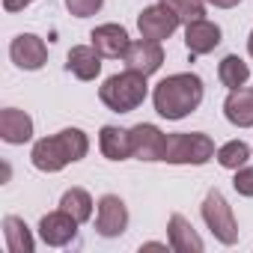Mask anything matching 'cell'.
Listing matches in <instances>:
<instances>
[{"mask_svg": "<svg viewBox=\"0 0 253 253\" xmlns=\"http://www.w3.org/2000/svg\"><path fill=\"white\" fill-rule=\"evenodd\" d=\"M3 238H6L9 253H33V235L21 217H15V214L3 217Z\"/></svg>", "mask_w": 253, "mask_h": 253, "instance_id": "d6986e66", "label": "cell"}, {"mask_svg": "<svg viewBox=\"0 0 253 253\" xmlns=\"http://www.w3.org/2000/svg\"><path fill=\"white\" fill-rule=\"evenodd\" d=\"M98 149L107 161H125V158H131V137L125 128L104 125L98 131Z\"/></svg>", "mask_w": 253, "mask_h": 253, "instance_id": "ac0fdd59", "label": "cell"}, {"mask_svg": "<svg viewBox=\"0 0 253 253\" xmlns=\"http://www.w3.org/2000/svg\"><path fill=\"white\" fill-rule=\"evenodd\" d=\"M203 220L220 244H235L238 241V223H235L232 206L226 203V197L217 188H211L203 200Z\"/></svg>", "mask_w": 253, "mask_h": 253, "instance_id": "5b68a950", "label": "cell"}, {"mask_svg": "<svg viewBox=\"0 0 253 253\" xmlns=\"http://www.w3.org/2000/svg\"><path fill=\"white\" fill-rule=\"evenodd\" d=\"M33 3V0H3V9L6 12H21V9H27Z\"/></svg>", "mask_w": 253, "mask_h": 253, "instance_id": "484cf974", "label": "cell"}, {"mask_svg": "<svg viewBox=\"0 0 253 253\" xmlns=\"http://www.w3.org/2000/svg\"><path fill=\"white\" fill-rule=\"evenodd\" d=\"M217 78H220V84H223L226 89H238V86H244V84L250 81V69H247V63H244L238 54H229V57H223L220 66H217Z\"/></svg>", "mask_w": 253, "mask_h": 253, "instance_id": "ffe728a7", "label": "cell"}, {"mask_svg": "<svg viewBox=\"0 0 253 253\" xmlns=\"http://www.w3.org/2000/svg\"><path fill=\"white\" fill-rule=\"evenodd\" d=\"M89 42L104 60L125 57V51H128V45H131V39H128V33H125L122 24H101V27H95L89 33Z\"/></svg>", "mask_w": 253, "mask_h": 253, "instance_id": "7c38bea8", "label": "cell"}, {"mask_svg": "<svg viewBox=\"0 0 253 253\" xmlns=\"http://www.w3.org/2000/svg\"><path fill=\"white\" fill-rule=\"evenodd\" d=\"M86 152H89L86 134L81 128H63L51 137L36 140V146L30 152V161L42 173H60L66 164H75V161L86 158Z\"/></svg>", "mask_w": 253, "mask_h": 253, "instance_id": "7a4b0ae2", "label": "cell"}, {"mask_svg": "<svg viewBox=\"0 0 253 253\" xmlns=\"http://www.w3.org/2000/svg\"><path fill=\"white\" fill-rule=\"evenodd\" d=\"M167 238H170V250H176V253H200L206 244H203V238L194 232V226H191V220H185L182 214H173L170 217V223H167Z\"/></svg>", "mask_w": 253, "mask_h": 253, "instance_id": "e0dca14e", "label": "cell"}, {"mask_svg": "<svg viewBox=\"0 0 253 253\" xmlns=\"http://www.w3.org/2000/svg\"><path fill=\"white\" fill-rule=\"evenodd\" d=\"M161 6H167L182 24L206 18V3H203V0H161Z\"/></svg>", "mask_w": 253, "mask_h": 253, "instance_id": "603a6c76", "label": "cell"}, {"mask_svg": "<svg viewBox=\"0 0 253 253\" xmlns=\"http://www.w3.org/2000/svg\"><path fill=\"white\" fill-rule=\"evenodd\" d=\"M60 209L69 211L78 223H86L92 217V197L84 191V188H69L60 200Z\"/></svg>", "mask_w": 253, "mask_h": 253, "instance_id": "44dd1931", "label": "cell"}, {"mask_svg": "<svg viewBox=\"0 0 253 253\" xmlns=\"http://www.w3.org/2000/svg\"><path fill=\"white\" fill-rule=\"evenodd\" d=\"M182 21L167 9V6H146L140 15H137V27H140V36L143 39H152V42H164L176 33Z\"/></svg>", "mask_w": 253, "mask_h": 253, "instance_id": "ba28073f", "label": "cell"}, {"mask_svg": "<svg viewBox=\"0 0 253 253\" xmlns=\"http://www.w3.org/2000/svg\"><path fill=\"white\" fill-rule=\"evenodd\" d=\"M250 161V146L244 140H229L217 149V164L226 167V170H238Z\"/></svg>", "mask_w": 253, "mask_h": 253, "instance_id": "7402d4cb", "label": "cell"}, {"mask_svg": "<svg viewBox=\"0 0 253 253\" xmlns=\"http://www.w3.org/2000/svg\"><path fill=\"white\" fill-rule=\"evenodd\" d=\"M0 137L9 146H21L33 137V119L18 110V107H3L0 110Z\"/></svg>", "mask_w": 253, "mask_h": 253, "instance_id": "5bb4252c", "label": "cell"}, {"mask_svg": "<svg viewBox=\"0 0 253 253\" xmlns=\"http://www.w3.org/2000/svg\"><path fill=\"white\" fill-rule=\"evenodd\" d=\"M78 226H81V223H78L69 211L57 209V211H48V214L39 220V235H42V241H45L48 247H66V244L75 241Z\"/></svg>", "mask_w": 253, "mask_h": 253, "instance_id": "9c48e42d", "label": "cell"}, {"mask_svg": "<svg viewBox=\"0 0 253 253\" xmlns=\"http://www.w3.org/2000/svg\"><path fill=\"white\" fill-rule=\"evenodd\" d=\"M214 158V140L209 134L200 131H179V134H167V152L164 161L167 164H206Z\"/></svg>", "mask_w": 253, "mask_h": 253, "instance_id": "277c9868", "label": "cell"}, {"mask_svg": "<svg viewBox=\"0 0 253 253\" xmlns=\"http://www.w3.org/2000/svg\"><path fill=\"white\" fill-rule=\"evenodd\" d=\"M9 57H12V63H15L18 69L36 72V69H42L45 60H48V45H45L36 33H21V36L12 39Z\"/></svg>", "mask_w": 253, "mask_h": 253, "instance_id": "30bf717a", "label": "cell"}, {"mask_svg": "<svg viewBox=\"0 0 253 253\" xmlns=\"http://www.w3.org/2000/svg\"><path fill=\"white\" fill-rule=\"evenodd\" d=\"M149 92V84H146V75L134 72V69H125L119 75H110L101 89H98V98L104 107H110L113 113H131L134 107L143 104Z\"/></svg>", "mask_w": 253, "mask_h": 253, "instance_id": "3957f363", "label": "cell"}, {"mask_svg": "<svg viewBox=\"0 0 253 253\" xmlns=\"http://www.w3.org/2000/svg\"><path fill=\"white\" fill-rule=\"evenodd\" d=\"M220 45V27L209 18H200V21H191L185 24V48L194 57H203V54H211L214 48Z\"/></svg>", "mask_w": 253, "mask_h": 253, "instance_id": "4fadbf2b", "label": "cell"}, {"mask_svg": "<svg viewBox=\"0 0 253 253\" xmlns=\"http://www.w3.org/2000/svg\"><path fill=\"white\" fill-rule=\"evenodd\" d=\"M203 81L194 72H179L164 78L155 92H152V104L158 110V116L164 119H185L188 113H194L203 104Z\"/></svg>", "mask_w": 253, "mask_h": 253, "instance_id": "6da1fadb", "label": "cell"}, {"mask_svg": "<svg viewBox=\"0 0 253 253\" xmlns=\"http://www.w3.org/2000/svg\"><path fill=\"white\" fill-rule=\"evenodd\" d=\"M66 69L78 81H95L101 72V54L92 45H75L66 57Z\"/></svg>", "mask_w": 253, "mask_h": 253, "instance_id": "9a60e30c", "label": "cell"}, {"mask_svg": "<svg viewBox=\"0 0 253 253\" xmlns=\"http://www.w3.org/2000/svg\"><path fill=\"white\" fill-rule=\"evenodd\" d=\"M125 69H134L140 75H155L164 63V48L161 42H152V39H137L128 45V51H125Z\"/></svg>", "mask_w": 253, "mask_h": 253, "instance_id": "8fae6325", "label": "cell"}, {"mask_svg": "<svg viewBox=\"0 0 253 253\" xmlns=\"http://www.w3.org/2000/svg\"><path fill=\"white\" fill-rule=\"evenodd\" d=\"M247 51H250V57H253V30H250V39H247Z\"/></svg>", "mask_w": 253, "mask_h": 253, "instance_id": "83f0119b", "label": "cell"}, {"mask_svg": "<svg viewBox=\"0 0 253 253\" xmlns=\"http://www.w3.org/2000/svg\"><path fill=\"white\" fill-rule=\"evenodd\" d=\"M104 0H66V9L75 15V18H89L101 9Z\"/></svg>", "mask_w": 253, "mask_h": 253, "instance_id": "cb8c5ba5", "label": "cell"}, {"mask_svg": "<svg viewBox=\"0 0 253 253\" xmlns=\"http://www.w3.org/2000/svg\"><path fill=\"white\" fill-rule=\"evenodd\" d=\"M232 188L241 194V197H253V167H238L235 170V179H232Z\"/></svg>", "mask_w": 253, "mask_h": 253, "instance_id": "d4e9b609", "label": "cell"}, {"mask_svg": "<svg viewBox=\"0 0 253 253\" xmlns=\"http://www.w3.org/2000/svg\"><path fill=\"white\" fill-rule=\"evenodd\" d=\"M95 229L104 238H116L128 229V209L116 194H104L98 200V211H95Z\"/></svg>", "mask_w": 253, "mask_h": 253, "instance_id": "52a82bcc", "label": "cell"}, {"mask_svg": "<svg viewBox=\"0 0 253 253\" xmlns=\"http://www.w3.org/2000/svg\"><path fill=\"white\" fill-rule=\"evenodd\" d=\"M223 113L232 125L238 128H250L253 125V89L250 86H238V89H229L226 101H223Z\"/></svg>", "mask_w": 253, "mask_h": 253, "instance_id": "2e32d148", "label": "cell"}, {"mask_svg": "<svg viewBox=\"0 0 253 253\" xmlns=\"http://www.w3.org/2000/svg\"><path fill=\"white\" fill-rule=\"evenodd\" d=\"M131 137V158L137 161H164L167 152V134L152 122H140L134 128H128Z\"/></svg>", "mask_w": 253, "mask_h": 253, "instance_id": "8992f818", "label": "cell"}, {"mask_svg": "<svg viewBox=\"0 0 253 253\" xmlns=\"http://www.w3.org/2000/svg\"><path fill=\"white\" fill-rule=\"evenodd\" d=\"M211 6H217V9H232V6H238L241 0H209Z\"/></svg>", "mask_w": 253, "mask_h": 253, "instance_id": "4316f807", "label": "cell"}]
</instances>
